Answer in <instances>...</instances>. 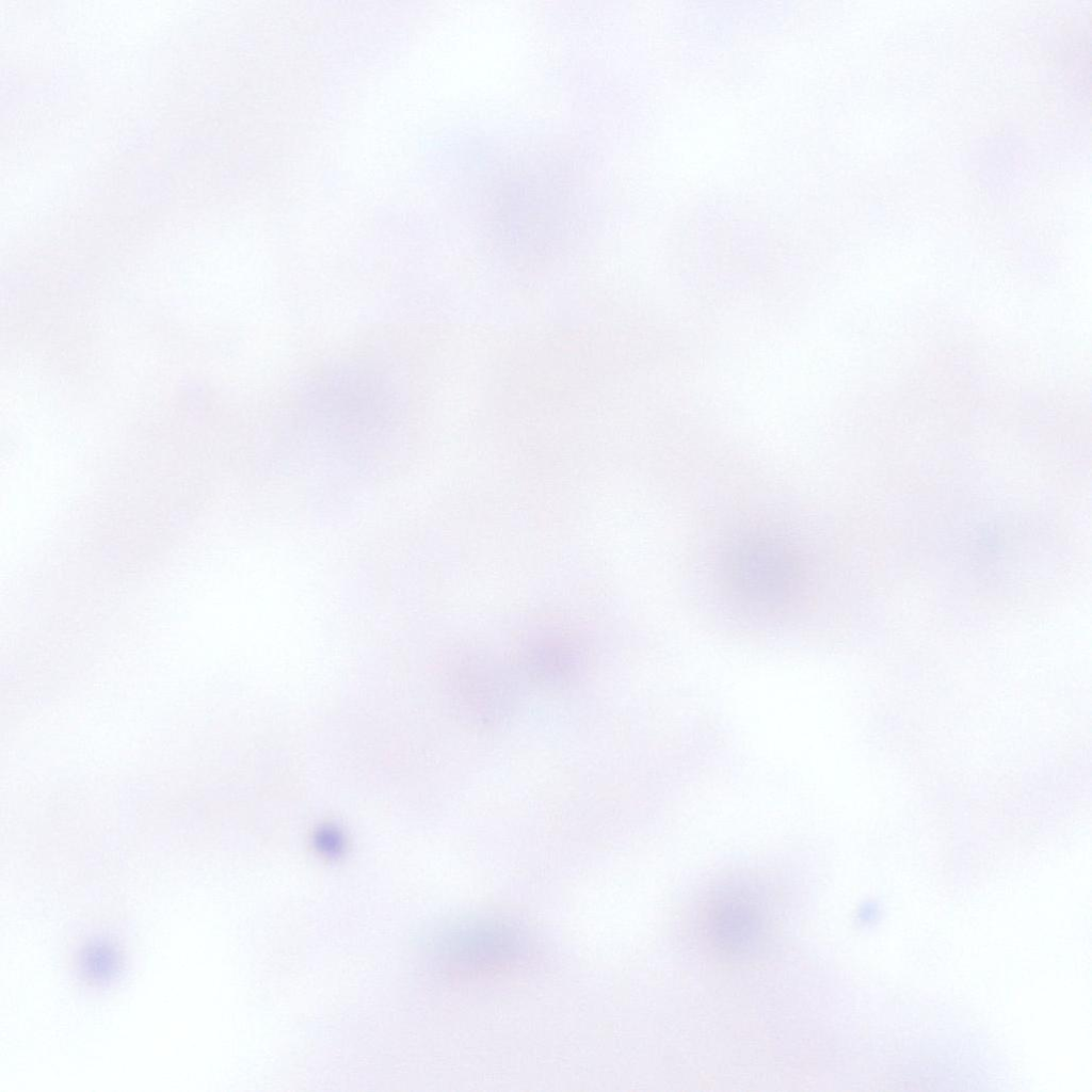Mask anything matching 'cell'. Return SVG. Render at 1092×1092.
<instances>
[{
    "instance_id": "obj_3",
    "label": "cell",
    "mask_w": 1092,
    "mask_h": 1092,
    "mask_svg": "<svg viewBox=\"0 0 1092 1092\" xmlns=\"http://www.w3.org/2000/svg\"><path fill=\"white\" fill-rule=\"evenodd\" d=\"M456 687L463 716L481 729L501 725L511 717L518 700L514 677L493 664L467 667L460 673Z\"/></svg>"
},
{
    "instance_id": "obj_2",
    "label": "cell",
    "mask_w": 1092,
    "mask_h": 1092,
    "mask_svg": "<svg viewBox=\"0 0 1092 1092\" xmlns=\"http://www.w3.org/2000/svg\"><path fill=\"white\" fill-rule=\"evenodd\" d=\"M440 948L453 973L473 979L510 971L528 954V942L520 929L495 917L462 921L447 933Z\"/></svg>"
},
{
    "instance_id": "obj_5",
    "label": "cell",
    "mask_w": 1092,
    "mask_h": 1092,
    "mask_svg": "<svg viewBox=\"0 0 1092 1092\" xmlns=\"http://www.w3.org/2000/svg\"><path fill=\"white\" fill-rule=\"evenodd\" d=\"M321 847L327 851H336L339 848V839L334 831H323L319 835Z\"/></svg>"
},
{
    "instance_id": "obj_1",
    "label": "cell",
    "mask_w": 1092,
    "mask_h": 1092,
    "mask_svg": "<svg viewBox=\"0 0 1092 1092\" xmlns=\"http://www.w3.org/2000/svg\"><path fill=\"white\" fill-rule=\"evenodd\" d=\"M775 928L771 902L750 878H732L713 886L698 911L705 946L721 961L746 963L760 958Z\"/></svg>"
},
{
    "instance_id": "obj_4",
    "label": "cell",
    "mask_w": 1092,
    "mask_h": 1092,
    "mask_svg": "<svg viewBox=\"0 0 1092 1092\" xmlns=\"http://www.w3.org/2000/svg\"><path fill=\"white\" fill-rule=\"evenodd\" d=\"M82 973L93 981H107L117 971L118 952L112 944L105 941L90 943L80 957Z\"/></svg>"
}]
</instances>
